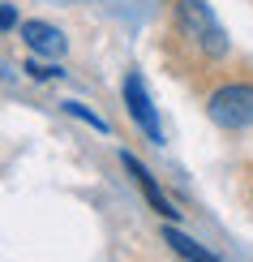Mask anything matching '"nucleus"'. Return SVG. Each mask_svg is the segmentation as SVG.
I'll use <instances>...</instances> for the list:
<instances>
[{
  "label": "nucleus",
  "instance_id": "1",
  "mask_svg": "<svg viewBox=\"0 0 253 262\" xmlns=\"http://www.w3.org/2000/svg\"><path fill=\"white\" fill-rule=\"evenodd\" d=\"M176 21H180V30L206 52V56H227V30L219 26V17L211 13L206 0H180V5H176Z\"/></svg>",
  "mask_w": 253,
  "mask_h": 262
},
{
  "label": "nucleus",
  "instance_id": "9",
  "mask_svg": "<svg viewBox=\"0 0 253 262\" xmlns=\"http://www.w3.org/2000/svg\"><path fill=\"white\" fill-rule=\"evenodd\" d=\"M0 21H5V30H13V26H17V13H13V5H5V9H0Z\"/></svg>",
  "mask_w": 253,
  "mask_h": 262
},
{
  "label": "nucleus",
  "instance_id": "3",
  "mask_svg": "<svg viewBox=\"0 0 253 262\" xmlns=\"http://www.w3.org/2000/svg\"><path fill=\"white\" fill-rule=\"evenodd\" d=\"M125 103H129V116L142 125V134H146L150 142H163V125H159L155 103H150V95H146V82H142L137 73L125 78Z\"/></svg>",
  "mask_w": 253,
  "mask_h": 262
},
{
  "label": "nucleus",
  "instance_id": "2",
  "mask_svg": "<svg viewBox=\"0 0 253 262\" xmlns=\"http://www.w3.org/2000/svg\"><path fill=\"white\" fill-rule=\"evenodd\" d=\"M211 116L223 129H245L253 125V86H223L211 95Z\"/></svg>",
  "mask_w": 253,
  "mask_h": 262
},
{
  "label": "nucleus",
  "instance_id": "4",
  "mask_svg": "<svg viewBox=\"0 0 253 262\" xmlns=\"http://www.w3.org/2000/svg\"><path fill=\"white\" fill-rule=\"evenodd\" d=\"M21 39H26V48L35 56H60L64 52V35L48 21H21Z\"/></svg>",
  "mask_w": 253,
  "mask_h": 262
},
{
  "label": "nucleus",
  "instance_id": "6",
  "mask_svg": "<svg viewBox=\"0 0 253 262\" xmlns=\"http://www.w3.org/2000/svg\"><path fill=\"white\" fill-rule=\"evenodd\" d=\"M163 241H168V245H172V249H176V254H180L185 262H219V258L211 254V249H202V245L193 241V236H185L180 228H168V232H163Z\"/></svg>",
  "mask_w": 253,
  "mask_h": 262
},
{
  "label": "nucleus",
  "instance_id": "8",
  "mask_svg": "<svg viewBox=\"0 0 253 262\" xmlns=\"http://www.w3.org/2000/svg\"><path fill=\"white\" fill-rule=\"evenodd\" d=\"M26 73H30V78H39V82L60 78V69H56V64H43V60H26Z\"/></svg>",
  "mask_w": 253,
  "mask_h": 262
},
{
  "label": "nucleus",
  "instance_id": "5",
  "mask_svg": "<svg viewBox=\"0 0 253 262\" xmlns=\"http://www.w3.org/2000/svg\"><path fill=\"white\" fill-rule=\"evenodd\" d=\"M120 159H125V168H129V172H133V177H137V185H142V193H146V198H150V206H155L159 215H168V220H176V211H172V202H168V198H163V193H159V185L150 181V172L142 168V163H137L133 155H129V150H125V155H120Z\"/></svg>",
  "mask_w": 253,
  "mask_h": 262
},
{
  "label": "nucleus",
  "instance_id": "7",
  "mask_svg": "<svg viewBox=\"0 0 253 262\" xmlns=\"http://www.w3.org/2000/svg\"><path fill=\"white\" fill-rule=\"evenodd\" d=\"M64 112H73L78 121H90V125L99 129V134H107V121H99V116L90 112V107H82V103H64Z\"/></svg>",
  "mask_w": 253,
  "mask_h": 262
}]
</instances>
